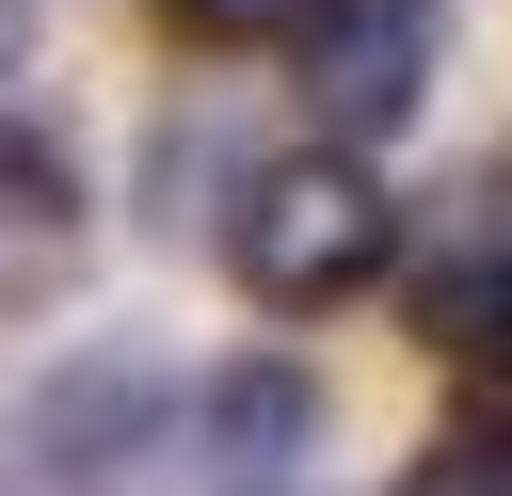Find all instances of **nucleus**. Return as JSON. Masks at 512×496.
<instances>
[{"mask_svg":"<svg viewBox=\"0 0 512 496\" xmlns=\"http://www.w3.org/2000/svg\"><path fill=\"white\" fill-rule=\"evenodd\" d=\"M288 496H304V480H288Z\"/></svg>","mask_w":512,"mask_h":496,"instance_id":"9b49d317","label":"nucleus"},{"mask_svg":"<svg viewBox=\"0 0 512 496\" xmlns=\"http://www.w3.org/2000/svg\"><path fill=\"white\" fill-rule=\"evenodd\" d=\"M80 256H96V208H80L64 144L0 128V320H16V304H64V288H80Z\"/></svg>","mask_w":512,"mask_h":496,"instance_id":"39448f33","label":"nucleus"},{"mask_svg":"<svg viewBox=\"0 0 512 496\" xmlns=\"http://www.w3.org/2000/svg\"><path fill=\"white\" fill-rule=\"evenodd\" d=\"M160 352L144 336H80L64 368H32L0 400V496H128L160 448Z\"/></svg>","mask_w":512,"mask_h":496,"instance_id":"f03ea898","label":"nucleus"},{"mask_svg":"<svg viewBox=\"0 0 512 496\" xmlns=\"http://www.w3.org/2000/svg\"><path fill=\"white\" fill-rule=\"evenodd\" d=\"M224 272L256 288V304H352V288H384L400 272V208H384V176L352 160V144H272V160H240V192H224Z\"/></svg>","mask_w":512,"mask_h":496,"instance_id":"f257e3e1","label":"nucleus"},{"mask_svg":"<svg viewBox=\"0 0 512 496\" xmlns=\"http://www.w3.org/2000/svg\"><path fill=\"white\" fill-rule=\"evenodd\" d=\"M464 208H480V224H464V240L416 272V320H432V352H464V336H496V320H512V208H496V192H464Z\"/></svg>","mask_w":512,"mask_h":496,"instance_id":"423d86ee","label":"nucleus"},{"mask_svg":"<svg viewBox=\"0 0 512 496\" xmlns=\"http://www.w3.org/2000/svg\"><path fill=\"white\" fill-rule=\"evenodd\" d=\"M304 0H160V32H192V48H256V32H288Z\"/></svg>","mask_w":512,"mask_h":496,"instance_id":"1a4fd4ad","label":"nucleus"},{"mask_svg":"<svg viewBox=\"0 0 512 496\" xmlns=\"http://www.w3.org/2000/svg\"><path fill=\"white\" fill-rule=\"evenodd\" d=\"M32 16H48V0H0V80L32 64Z\"/></svg>","mask_w":512,"mask_h":496,"instance_id":"9d476101","label":"nucleus"},{"mask_svg":"<svg viewBox=\"0 0 512 496\" xmlns=\"http://www.w3.org/2000/svg\"><path fill=\"white\" fill-rule=\"evenodd\" d=\"M288 80L304 112L352 144V128H416L432 96V0H304L288 16Z\"/></svg>","mask_w":512,"mask_h":496,"instance_id":"20e7f679","label":"nucleus"},{"mask_svg":"<svg viewBox=\"0 0 512 496\" xmlns=\"http://www.w3.org/2000/svg\"><path fill=\"white\" fill-rule=\"evenodd\" d=\"M304 432H320V384H304L288 352H240V368H208L192 400H160L144 480H160V496H288Z\"/></svg>","mask_w":512,"mask_h":496,"instance_id":"7ed1b4c3","label":"nucleus"},{"mask_svg":"<svg viewBox=\"0 0 512 496\" xmlns=\"http://www.w3.org/2000/svg\"><path fill=\"white\" fill-rule=\"evenodd\" d=\"M384 496H512V448H464V432H432Z\"/></svg>","mask_w":512,"mask_h":496,"instance_id":"6e6552de","label":"nucleus"},{"mask_svg":"<svg viewBox=\"0 0 512 496\" xmlns=\"http://www.w3.org/2000/svg\"><path fill=\"white\" fill-rule=\"evenodd\" d=\"M448 432H464V448H512V320L448 352Z\"/></svg>","mask_w":512,"mask_h":496,"instance_id":"0eeeda50","label":"nucleus"}]
</instances>
